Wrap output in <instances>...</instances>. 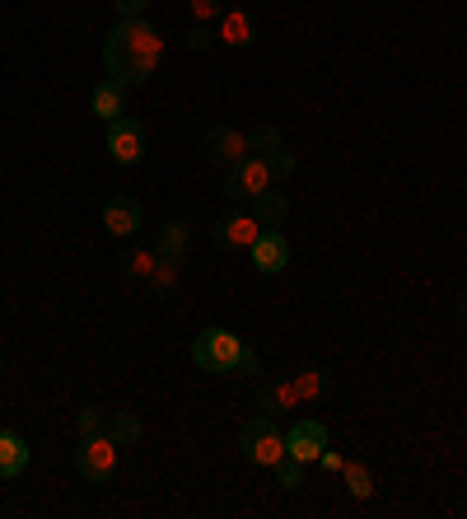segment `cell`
Returning a JSON list of instances; mask_svg holds the SVG:
<instances>
[{"label": "cell", "mask_w": 467, "mask_h": 519, "mask_svg": "<svg viewBox=\"0 0 467 519\" xmlns=\"http://www.w3.org/2000/svg\"><path fill=\"white\" fill-rule=\"evenodd\" d=\"M239 449L257 463V468H271V473H276V463H285V431L276 426V417H267V412H262V417L243 421Z\"/></svg>", "instance_id": "3957f363"}, {"label": "cell", "mask_w": 467, "mask_h": 519, "mask_svg": "<svg viewBox=\"0 0 467 519\" xmlns=\"http://www.w3.org/2000/svg\"><path fill=\"white\" fill-rule=\"evenodd\" d=\"M24 468H29V445H24V435L0 431V477H19Z\"/></svg>", "instance_id": "9a60e30c"}, {"label": "cell", "mask_w": 467, "mask_h": 519, "mask_svg": "<svg viewBox=\"0 0 467 519\" xmlns=\"http://www.w3.org/2000/svg\"><path fill=\"white\" fill-rule=\"evenodd\" d=\"M103 431L113 435L122 449H131L141 440V417H136V412H108V426H103Z\"/></svg>", "instance_id": "d6986e66"}, {"label": "cell", "mask_w": 467, "mask_h": 519, "mask_svg": "<svg viewBox=\"0 0 467 519\" xmlns=\"http://www.w3.org/2000/svg\"><path fill=\"white\" fill-rule=\"evenodd\" d=\"M458 309H463V318H467V295H463V304H458Z\"/></svg>", "instance_id": "1f68e13d"}, {"label": "cell", "mask_w": 467, "mask_h": 519, "mask_svg": "<svg viewBox=\"0 0 467 519\" xmlns=\"http://www.w3.org/2000/svg\"><path fill=\"white\" fill-rule=\"evenodd\" d=\"M103 426H108V412H103V407H80V412H75V431L80 435H99Z\"/></svg>", "instance_id": "cb8c5ba5"}, {"label": "cell", "mask_w": 467, "mask_h": 519, "mask_svg": "<svg viewBox=\"0 0 467 519\" xmlns=\"http://www.w3.org/2000/svg\"><path fill=\"white\" fill-rule=\"evenodd\" d=\"M248 258H253V267L262 276H281L285 267H290V244H285V234L262 230L257 234V244L248 248Z\"/></svg>", "instance_id": "9c48e42d"}, {"label": "cell", "mask_w": 467, "mask_h": 519, "mask_svg": "<svg viewBox=\"0 0 467 519\" xmlns=\"http://www.w3.org/2000/svg\"><path fill=\"white\" fill-rule=\"evenodd\" d=\"M108 155H113L117 164H141L145 127L136 122V117H117V122H108Z\"/></svg>", "instance_id": "ba28073f"}, {"label": "cell", "mask_w": 467, "mask_h": 519, "mask_svg": "<svg viewBox=\"0 0 467 519\" xmlns=\"http://www.w3.org/2000/svg\"><path fill=\"white\" fill-rule=\"evenodd\" d=\"M113 5H117V19H141L150 0H113Z\"/></svg>", "instance_id": "f546056e"}, {"label": "cell", "mask_w": 467, "mask_h": 519, "mask_svg": "<svg viewBox=\"0 0 467 519\" xmlns=\"http://www.w3.org/2000/svg\"><path fill=\"white\" fill-rule=\"evenodd\" d=\"M141 225H145L141 202H131V197H108V206H103V230L113 234V239H131Z\"/></svg>", "instance_id": "30bf717a"}, {"label": "cell", "mask_w": 467, "mask_h": 519, "mask_svg": "<svg viewBox=\"0 0 467 519\" xmlns=\"http://www.w3.org/2000/svg\"><path fill=\"white\" fill-rule=\"evenodd\" d=\"M290 384H295L299 403H318V398H327V389H332V375H327V370H318V365H309V370L290 375Z\"/></svg>", "instance_id": "2e32d148"}, {"label": "cell", "mask_w": 467, "mask_h": 519, "mask_svg": "<svg viewBox=\"0 0 467 519\" xmlns=\"http://www.w3.org/2000/svg\"><path fill=\"white\" fill-rule=\"evenodd\" d=\"M276 188V178H271V159L267 155H248L243 164L225 169V197L229 202H253L262 192Z\"/></svg>", "instance_id": "277c9868"}, {"label": "cell", "mask_w": 467, "mask_h": 519, "mask_svg": "<svg viewBox=\"0 0 467 519\" xmlns=\"http://www.w3.org/2000/svg\"><path fill=\"white\" fill-rule=\"evenodd\" d=\"M206 150H211L225 169H234V164H243V159L253 155V150H248V131H239V127H215L211 136H206Z\"/></svg>", "instance_id": "8fae6325"}, {"label": "cell", "mask_w": 467, "mask_h": 519, "mask_svg": "<svg viewBox=\"0 0 467 519\" xmlns=\"http://www.w3.org/2000/svg\"><path fill=\"white\" fill-rule=\"evenodd\" d=\"M187 10H192V24H220L225 0H187Z\"/></svg>", "instance_id": "603a6c76"}, {"label": "cell", "mask_w": 467, "mask_h": 519, "mask_svg": "<svg viewBox=\"0 0 467 519\" xmlns=\"http://www.w3.org/2000/svg\"><path fill=\"white\" fill-rule=\"evenodd\" d=\"M248 150H253V155H271V150H281V131L271 127V122H257V127L248 131Z\"/></svg>", "instance_id": "7402d4cb"}, {"label": "cell", "mask_w": 467, "mask_h": 519, "mask_svg": "<svg viewBox=\"0 0 467 519\" xmlns=\"http://www.w3.org/2000/svg\"><path fill=\"white\" fill-rule=\"evenodd\" d=\"M248 211H253V216L267 225V230H276V225L290 216V202H285L281 192H262V197H253V202H248Z\"/></svg>", "instance_id": "ac0fdd59"}, {"label": "cell", "mask_w": 467, "mask_h": 519, "mask_svg": "<svg viewBox=\"0 0 467 519\" xmlns=\"http://www.w3.org/2000/svg\"><path fill=\"white\" fill-rule=\"evenodd\" d=\"M257 407L267 412V417H281V412H299V393L290 379H257Z\"/></svg>", "instance_id": "7c38bea8"}, {"label": "cell", "mask_w": 467, "mask_h": 519, "mask_svg": "<svg viewBox=\"0 0 467 519\" xmlns=\"http://www.w3.org/2000/svg\"><path fill=\"white\" fill-rule=\"evenodd\" d=\"M155 262H159L155 248H136V253L127 258V276H145V281H150V272H155Z\"/></svg>", "instance_id": "d4e9b609"}, {"label": "cell", "mask_w": 467, "mask_h": 519, "mask_svg": "<svg viewBox=\"0 0 467 519\" xmlns=\"http://www.w3.org/2000/svg\"><path fill=\"white\" fill-rule=\"evenodd\" d=\"M341 477H346V491H351L355 501H374V473H369L365 463L346 459V468H341Z\"/></svg>", "instance_id": "ffe728a7"}, {"label": "cell", "mask_w": 467, "mask_h": 519, "mask_svg": "<svg viewBox=\"0 0 467 519\" xmlns=\"http://www.w3.org/2000/svg\"><path fill=\"white\" fill-rule=\"evenodd\" d=\"M211 43H215V33L206 29V24H192V29H187V47H192V52H206Z\"/></svg>", "instance_id": "f1b7e54d"}, {"label": "cell", "mask_w": 467, "mask_h": 519, "mask_svg": "<svg viewBox=\"0 0 467 519\" xmlns=\"http://www.w3.org/2000/svg\"><path fill=\"white\" fill-rule=\"evenodd\" d=\"M318 468H323V473H337V477H341V468H346V459H341L337 449H323V454H318Z\"/></svg>", "instance_id": "4dcf8cb0"}, {"label": "cell", "mask_w": 467, "mask_h": 519, "mask_svg": "<svg viewBox=\"0 0 467 519\" xmlns=\"http://www.w3.org/2000/svg\"><path fill=\"white\" fill-rule=\"evenodd\" d=\"M164 61V38L150 19H117V29L108 33L103 43V66H108V80H117L122 89L150 85V75L159 71Z\"/></svg>", "instance_id": "6da1fadb"}, {"label": "cell", "mask_w": 467, "mask_h": 519, "mask_svg": "<svg viewBox=\"0 0 467 519\" xmlns=\"http://www.w3.org/2000/svg\"><path fill=\"white\" fill-rule=\"evenodd\" d=\"M215 43L225 47H253L257 43V24L248 10H225L220 15V29H215Z\"/></svg>", "instance_id": "4fadbf2b"}, {"label": "cell", "mask_w": 467, "mask_h": 519, "mask_svg": "<svg viewBox=\"0 0 467 519\" xmlns=\"http://www.w3.org/2000/svg\"><path fill=\"white\" fill-rule=\"evenodd\" d=\"M117 454H122V445H117L108 431L80 435V449H75V468H80V477H85V482H108V477L117 473Z\"/></svg>", "instance_id": "5b68a950"}, {"label": "cell", "mask_w": 467, "mask_h": 519, "mask_svg": "<svg viewBox=\"0 0 467 519\" xmlns=\"http://www.w3.org/2000/svg\"><path fill=\"white\" fill-rule=\"evenodd\" d=\"M234 375H239V379H248V384H257V379H262V356H257L253 346H243L239 365H234Z\"/></svg>", "instance_id": "484cf974"}, {"label": "cell", "mask_w": 467, "mask_h": 519, "mask_svg": "<svg viewBox=\"0 0 467 519\" xmlns=\"http://www.w3.org/2000/svg\"><path fill=\"white\" fill-rule=\"evenodd\" d=\"M276 482H281L285 491H299V487H304V463H295V459L276 463Z\"/></svg>", "instance_id": "4316f807"}, {"label": "cell", "mask_w": 467, "mask_h": 519, "mask_svg": "<svg viewBox=\"0 0 467 519\" xmlns=\"http://www.w3.org/2000/svg\"><path fill=\"white\" fill-rule=\"evenodd\" d=\"M267 230L262 220L253 216V211H229V216H220L215 220V244L220 248H229V253H248V248L257 244V234Z\"/></svg>", "instance_id": "8992f818"}, {"label": "cell", "mask_w": 467, "mask_h": 519, "mask_svg": "<svg viewBox=\"0 0 467 519\" xmlns=\"http://www.w3.org/2000/svg\"><path fill=\"white\" fill-rule=\"evenodd\" d=\"M178 276H183V258H159L155 272H150V286H155L159 295H173V290H178Z\"/></svg>", "instance_id": "44dd1931"}, {"label": "cell", "mask_w": 467, "mask_h": 519, "mask_svg": "<svg viewBox=\"0 0 467 519\" xmlns=\"http://www.w3.org/2000/svg\"><path fill=\"white\" fill-rule=\"evenodd\" d=\"M187 244H192V230H187V220H169L164 230H159V258H187Z\"/></svg>", "instance_id": "e0dca14e"}, {"label": "cell", "mask_w": 467, "mask_h": 519, "mask_svg": "<svg viewBox=\"0 0 467 519\" xmlns=\"http://www.w3.org/2000/svg\"><path fill=\"white\" fill-rule=\"evenodd\" d=\"M327 449V426L323 421H295L290 431H285V459H295V463H318V454Z\"/></svg>", "instance_id": "52a82bcc"}, {"label": "cell", "mask_w": 467, "mask_h": 519, "mask_svg": "<svg viewBox=\"0 0 467 519\" xmlns=\"http://www.w3.org/2000/svg\"><path fill=\"white\" fill-rule=\"evenodd\" d=\"M243 346L248 342L234 337L229 328H206V332H197V342H192V361H197V370H206V375H234Z\"/></svg>", "instance_id": "7a4b0ae2"}, {"label": "cell", "mask_w": 467, "mask_h": 519, "mask_svg": "<svg viewBox=\"0 0 467 519\" xmlns=\"http://www.w3.org/2000/svg\"><path fill=\"white\" fill-rule=\"evenodd\" d=\"M271 178L276 183H285V178H295V155H285V150H271Z\"/></svg>", "instance_id": "83f0119b"}, {"label": "cell", "mask_w": 467, "mask_h": 519, "mask_svg": "<svg viewBox=\"0 0 467 519\" xmlns=\"http://www.w3.org/2000/svg\"><path fill=\"white\" fill-rule=\"evenodd\" d=\"M0 370H5V356H0Z\"/></svg>", "instance_id": "d6a6232c"}, {"label": "cell", "mask_w": 467, "mask_h": 519, "mask_svg": "<svg viewBox=\"0 0 467 519\" xmlns=\"http://www.w3.org/2000/svg\"><path fill=\"white\" fill-rule=\"evenodd\" d=\"M94 113L103 117V122H117V117L127 113V89L117 85V80H99V85H94Z\"/></svg>", "instance_id": "5bb4252c"}]
</instances>
